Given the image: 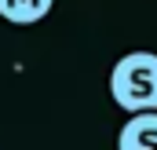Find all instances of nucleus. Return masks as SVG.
Listing matches in <instances>:
<instances>
[{
  "label": "nucleus",
  "mask_w": 157,
  "mask_h": 150,
  "mask_svg": "<svg viewBox=\"0 0 157 150\" xmlns=\"http://www.w3.org/2000/svg\"><path fill=\"white\" fill-rule=\"evenodd\" d=\"M110 95L121 110L157 113V55L154 51H128L110 70Z\"/></svg>",
  "instance_id": "f257e3e1"
},
{
  "label": "nucleus",
  "mask_w": 157,
  "mask_h": 150,
  "mask_svg": "<svg viewBox=\"0 0 157 150\" xmlns=\"http://www.w3.org/2000/svg\"><path fill=\"white\" fill-rule=\"evenodd\" d=\"M117 150H157V113H135L117 132Z\"/></svg>",
  "instance_id": "f03ea898"
},
{
  "label": "nucleus",
  "mask_w": 157,
  "mask_h": 150,
  "mask_svg": "<svg viewBox=\"0 0 157 150\" xmlns=\"http://www.w3.org/2000/svg\"><path fill=\"white\" fill-rule=\"evenodd\" d=\"M51 7H55V0H0V18L11 26H33Z\"/></svg>",
  "instance_id": "7ed1b4c3"
}]
</instances>
